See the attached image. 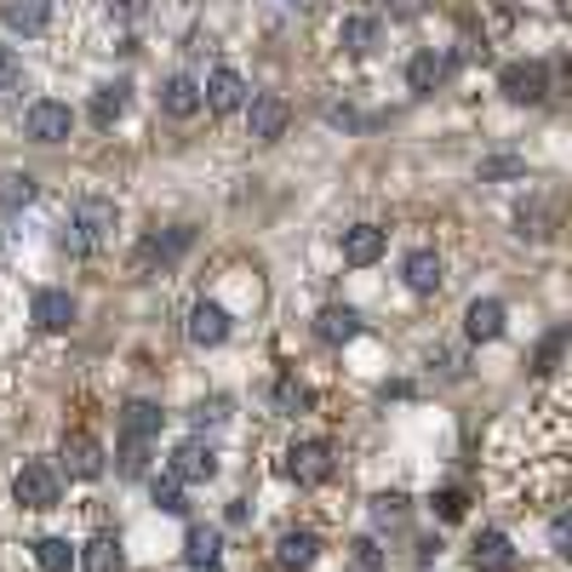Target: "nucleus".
I'll return each mask as SVG.
<instances>
[{
	"instance_id": "nucleus-1",
	"label": "nucleus",
	"mask_w": 572,
	"mask_h": 572,
	"mask_svg": "<svg viewBox=\"0 0 572 572\" xmlns=\"http://www.w3.org/2000/svg\"><path fill=\"white\" fill-rule=\"evenodd\" d=\"M115 223H121V212L110 207V200H81V207L70 212V223H63V235H58V247L75 252V258H92L115 235Z\"/></svg>"
},
{
	"instance_id": "nucleus-2",
	"label": "nucleus",
	"mask_w": 572,
	"mask_h": 572,
	"mask_svg": "<svg viewBox=\"0 0 572 572\" xmlns=\"http://www.w3.org/2000/svg\"><path fill=\"white\" fill-rule=\"evenodd\" d=\"M498 92L510 97V104H544L550 97V70L544 63H510V70L498 75Z\"/></svg>"
},
{
	"instance_id": "nucleus-3",
	"label": "nucleus",
	"mask_w": 572,
	"mask_h": 572,
	"mask_svg": "<svg viewBox=\"0 0 572 572\" xmlns=\"http://www.w3.org/2000/svg\"><path fill=\"white\" fill-rule=\"evenodd\" d=\"M70 126H75V115H70V104H58V97H41V104H29V115H23V132L35 144H63Z\"/></svg>"
},
{
	"instance_id": "nucleus-4",
	"label": "nucleus",
	"mask_w": 572,
	"mask_h": 572,
	"mask_svg": "<svg viewBox=\"0 0 572 572\" xmlns=\"http://www.w3.org/2000/svg\"><path fill=\"white\" fill-rule=\"evenodd\" d=\"M287 476L298 487H321L332 476V447L326 441H292L287 447Z\"/></svg>"
},
{
	"instance_id": "nucleus-5",
	"label": "nucleus",
	"mask_w": 572,
	"mask_h": 572,
	"mask_svg": "<svg viewBox=\"0 0 572 572\" xmlns=\"http://www.w3.org/2000/svg\"><path fill=\"white\" fill-rule=\"evenodd\" d=\"M287 121H292V110H287V97H275V92H258L247 104V132L258 144H275L287 132Z\"/></svg>"
},
{
	"instance_id": "nucleus-6",
	"label": "nucleus",
	"mask_w": 572,
	"mask_h": 572,
	"mask_svg": "<svg viewBox=\"0 0 572 572\" xmlns=\"http://www.w3.org/2000/svg\"><path fill=\"white\" fill-rule=\"evenodd\" d=\"M12 492H18L23 510H52V503H58V476H52L46 464H23Z\"/></svg>"
},
{
	"instance_id": "nucleus-7",
	"label": "nucleus",
	"mask_w": 572,
	"mask_h": 572,
	"mask_svg": "<svg viewBox=\"0 0 572 572\" xmlns=\"http://www.w3.org/2000/svg\"><path fill=\"white\" fill-rule=\"evenodd\" d=\"M247 104H252V86L235 70H212L207 75V110L212 115H235V110H247Z\"/></svg>"
},
{
	"instance_id": "nucleus-8",
	"label": "nucleus",
	"mask_w": 572,
	"mask_h": 572,
	"mask_svg": "<svg viewBox=\"0 0 572 572\" xmlns=\"http://www.w3.org/2000/svg\"><path fill=\"white\" fill-rule=\"evenodd\" d=\"M63 469H70L75 481H97L104 476V447L92 441V435H63Z\"/></svg>"
},
{
	"instance_id": "nucleus-9",
	"label": "nucleus",
	"mask_w": 572,
	"mask_h": 572,
	"mask_svg": "<svg viewBox=\"0 0 572 572\" xmlns=\"http://www.w3.org/2000/svg\"><path fill=\"white\" fill-rule=\"evenodd\" d=\"M173 476H178V481H212V476H218V453H212L207 441H184V447L173 453Z\"/></svg>"
},
{
	"instance_id": "nucleus-10",
	"label": "nucleus",
	"mask_w": 572,
	"mask_h": 572,
	"mask_svg": "<svg viewBox=\"0 0 572 572\" xmlns=\"http://www.w3.org/2000/svg\"><path fill=\"white\" fill-rule=\"evenodd\" d=\"M0 18H7V29H18V35H41L52 23V0H0Z\"/></svg>"
},
{
	"instance_id": "nucleus-11",
	"label": "nucleus",
	"mask_w": 572,
	"mask_h": 572,
	"mask_svg": "<svg viewBox=\"0 0 572 572\" xmlns=\"http://www.w3.org/2000/svg\"><path fill=\"white\" fill-rule=\"evenodd\" d=\"M200 104H207V86L189 81V75H173V81L160 86V110H166V115H178V121H189Z\"/></svg>"
},
{
	"instance_id": "nucleus-12",
	"label": "nucleus",
	"mask_w": 572,
	"mask_h": 572,
	"mask_svg": "<svg viewBox=\"0 0 572 572\" xmlns=\"http://www.w3.org/2000/svg\"><path fill=\"white\" fill-rule=\"evenodd\" d=\"M189 339H195L200 350L223 344V339H229V310H223V304H195V310H189Z\"/></svg>"
},
{
	"instance_id": "nucleus-13",
	"label": "nucleus",
	"mask_w": 572,
	"mask_h": 572,
	"mask_svg": "<svg viewBox=\"0 0 572 572\" xmlns=\"http://www.w3.org/2000/svg\"><path fill=\"white\" fill-rule=\"evenodd\" d=\"M35 321H41L46 332H70V326H75V298L58 292V287L35 292Z\"/></svg>"
},
{
	"instance_id": "nucleus-14",
	"label": "nucleus",
	"mask_w": 572,
	"mask_h": 572,
	"mask_svg": "<svg viewBox=\"0 0 572 572\" xmlns=\"http://www.w3.org/2000/svg\"><path fill=\"white\" fill-rule=\"evenodd\" d=\"M378 258H384V229L378 223L344 229V263H378Z\"/></svg>"
},
{
	"instance_id": "nucleus-15",
	"label": "nucleus",
	"mask_w": 572,
	"mask_h": 572,
	"mask_svg": "<svg viewBox=\"0 0 572 572\" xmlns=\"http://www.w3.org/2000/svg\"><path fill=\"white\" fill-rule=\"evenodd\" d=\"M315 332H321L326 344H350L355 332H361V315H355L350 304H326V310L315 315Z\"/></svg>"
},
{
	"instance_id": "nucleus-16",
	"label": "nucleus",
	"mask_w": 572,
	"mask_h": 572,
	"mask_svg": "<svg viewBox=\"0 0 572 572\" xmlns=\"http://www.w3.org/2000/svg\"><path fill=\"white\" fill-rule=\"evenodd\" d=\"M401 275H407V287H413V292H435V287L447 281V269H441V252H429V247H424V252H413V258H407V269H401Z\"/></svg>"
},
{
	"instance_id": "nucleus-17",
	"label": "nucleus",
	"mask_w": 572,
	"mask_h": 572,
	"mask_svg": "<svg viewBox=\"0 0 572 572\" xmlns=\"http://www.w3.org/2000/svg\"><path fill=\"white\" fill-rule=\"evenodd\" d=\"M447 75H453V63H447L441 52H418V58L407 63V86H413V92H435Z\"/></svg>"
},
{
	"instance_id": "nucleus-18",
	"label": "nucleus",
	"mask_w": 572,
	"mask_h": 572,
	"mask_svg": "<svg viewBox=\"0 0 572 572\" xmlns=\"http://www.w3.org/2000/svg\"><path fill=\"white\" fill-rule=\"evenodd\" d=\"M469 555H476L481 572H510V566H516V550H510V538H503V532H481Z\"/></svg>"
},
{
	"instance_id": "nucleus-19",
	"label": "nucleus",
	"mask_w": 572,
	"mask_h": 572,
	"mask_svg": "<svg viewBox=\"0 0 572 572\" xmlns=\"http://www.w3.org/2000/svg\"><path fill=\"white\" fill-rule=\"evenodd\" d=\"M81 566H86V572H126V555H121V538H110V532H97L92 544L81 550Z\"/></svg>"
},
{
	"instance_id": "nucleus-20",
	"label": "nucleus",
	"mask_w": 572,
	"mask_h": 572,
	"mask_svg": "<svg viewBox=\"0 0 572 572\" xmlns=\"http://www.w3.org/2000/svg\"><path fill=\"white\" fill-rule=\"evenodd\" d=\"M121 429H126V441H149V435H160V407L155 401H126Z\"/></svg>"
},
{
	"instance_id": "nucleus-21",
	"label": "nucleus",
	"mask_w": 572,
	"mask_h": 572,
	"mask_svg": "<svg viewBox=\"0 0 572 572\" xmlns=\"http://www.w3.org/2000/svg\"><path fill=\"white\" fill-rule=\"evenodd\" d=\"M315 550H321V538L315 532H281V544H275V566H310L315 561Z\"/></svg>"
},
{
	"instance_id": "nucleus-22",
	"label": "nucleus",
	"mask_w": 572,
	"mask_h": 572,
	"mask_svg": "<svg viewBox=\"0 0 572 572\" xmlns=\"http://www.w3.org/2000/svg\"><path fill=\"white\" fill-rule=\"evenodd\" d=\"M464 326H469V339H498V332H503V304H498V298H476L469 315H464Z\"/></svg>"
},
{
	"instance_id": "nucleus-23",
	"label": "nucleus",
	"mask_w": 572,
	"mask_h": 572,
	"mask_svg": "<svg viewBox=\"0 0 572 572\" xmlns=\"http://www.w3.org/2000/svg\"><path fill=\"white\" fill-rule=\"evenodd\" d=\"M339 46L355 52V58L373 52V46H378V18H344V23H339Z\"/></svg>"
},
{
	"instance_id": "nucleus-24",
	"label": "nucleus",
	"mask_w": 572,
	"mask_h": 572,
	"mask_svg": "<svg viewBox=\"0 0 572 572\" xmlns=\"http://www.w3.org/2000/svg\"><path fill=\"white\" fill-rule=\"evenodd\" d=\"M121 115H126V86H121V81L97 86V92H92V121H97V126H115Z\"/></svg>"
},
{
	"instance_id": "nucleus-25",
	"label": "nucleus",
	"mask_w": 572,
	"mask_h": 572,
	"mask_svg": "<svg viewBox=\"0 0 572 572\" xmlns=\"http://www.w3.org/2000/svg\"><path fill=\"white\" fill-rule=\"evenodd\" d=\"M189 241H195L189 229H173V235H166V241L155 235V241L138 252V263H173V258H184V252H189Z\"/></svg>"
},
{
	"instance_id": "nucleus-26",
	"label": "nucleus",
	"mask_w": 572,
	"mask_h": 572,
	"mask_svg": "<svg viewBox=\"0 0 572 572\" xmlns=\"http://www.w3.org/2000/svg\"><path fill=\"white\" fill-rule=\"evenodd\" d=\"M18 92H23V58L12 46H0V110L18 104Z\"/></svg>"
},
{
	"instance_id": "nucleus-27",
	"label": "nucleus",
	"mask_w": 572,
	"mask_h": 572,
	"mask_svg": "<svg viewBox=\"0 0 572 572\" xmlns=\"http://www.w3.org/2000/svg\"><path fill=\"white\" fill-rule=\"evenodd\" d=\"M35 566H41V572H70V566H75L70 538H41V544H35Z\"/></svg>"
},
{
	"instance_id": "nucleus-28",
	"label": "nucleus",
	"mask_w": 572,
	"mask_h": 572,
	"mask_svg": "<svg viewBox=\"0 0 572 572\" xmlns=\"http://www.w3.org/2000/svg\"><path fill=\"white\" fill-rule=\"evenodd\" d=\"M29 200H35V178L29 173H0V207L18 212V207H29Z\"/></svg>"
},
{
	"instance_id": "nucleus-29",
	"label": "nucleus",
	"mask_w": 572,
	"mask_h": 572,
	"mask_svg": "<svg viewBox=\"0 0 572 572\" xmlns=\"http://www.w3.org/2000/svg\"><path fill=\"white\" fill-rule=\"evenodd\" d=\"M184 555H189V566H212V561H218V532H212V527H189Z\"/></svg>"
},
{
	"instance_id": "nucleus-30",
	"label": "nucleus",
	"mask_w": 572,
	"mask_h": 572,
	"mask_svg": "<svg viewBox=\"0 0 572 572\" xmlns=\"http://www.w3.org/2000/svg\"><path fill=\"white\" fill-rule=\"evenodd\" d=\"M155 503H160L166 516H184V510H189V503H184V481H178V476L155 481Z\"/></svg>"
},
{
	"instance_id": "nucleus-31",
	"label": "nucleus",
	"mask_w": 572,
	"mask_h": 572,
	"mask_svg": "<svg viewBox=\"0 0 572 572\" xmlns=\"http://www.w3.org/2000/svg\"><path fill=\"white\" fill-rule=\"evenodd\" d=\"M527 166L516 160V155H492V160H481V184H498V178H521Z\"/></svg>"
},
{
	"instance_id": "nucleus-32",
	"label": "nucleus",
	"mask_w": 572,
	"mask_h": 572,
	"mask_svg": "<svg viewBox=\"0 0 572 572\" xmlns=\"http://www.w3.org/2000/svg\"><path fill=\"white\" fill-rule=\"evenodd\" d=\"M275 407H281V413H304V407H310V389L292 384V378H281V384H275Z\"/></svg>"
},
{
	"instance_id": "nucleus-33",
	"label": "nucleus",
	"mask_w": 572,
	"mask_h": 572,
	"mask_svg": "<svg viewBox=\"0 0 572 572\" xmlns=\"http://www.w3.org/2000/svg\"><path fill=\"white\" fill-rule=\"evenodd\" d=\"M373 516L378 521H407V498H401V492H378L373 498Z\"/></svg>"
},
{
	"instance_id": "nucleus-34",
	"label": "nucleus",
	"mask_w": 572,
	"mask_h": 572,
	"mask_svg": "<svg viewBox=\"0 0 572 572\" xmlns=\"http://www.w3.org/2000/svg\"><path fill=\"white\" fill-rule=\"evenodd\" d=\"M350 550H355V566H361V572H378V566H384V550H378V538H355Z\"/></svg>"
},
{
	"instance_id": "nucleus-35",
	"label": "nucleus",
	"mask_w": 572,
	"mask_h": 572,
	"mask_svg": "<svg viewBox=\"0 0 572 572\" xmlns=\"http://www.w3.org/2000/svg\"><path fill=\"white\" fill-rule=\"evenodd\" d=\"M550 544H555V555L572 561V516H555V521H550Z\"/></svg>"
},
{
	"instance_id": "nucleus-36",
	"label": "nucleus",
	"mask_w": 572,
	"mask_h": 572,
	"mask_svg": "<svg viewBox=\"0 0 572 572\" xmlns=\"http://www.w3.org/2000/svg\"><path fill=\"white\" fill-rule=\"evenodd\" d=\"M149 12V0H110V18H121V23H138Z\"/></svg>"
},
{
	"instance_id": "nucleus-37",
	"label": "nucleus",
	"mask_w": 572,
	"mask_h": 572,
	"mask_svg": "<svg viewBox=\"0 0 572 572\" xmlns=\"http://www.w3.org/2000/svg\"><path fill=\"white\" fill-rule=\"evenodd\" d=\"M424 0H389V18H418Z\"/></svg>"
},
{
	"instance_id": "nucleus-38",
	"label": "nucleus",
	"mask_w": 572,
	"mask_h": 572,
	"mask_svg": "<svg viewBox=\"0 0 572 572\" xmlns=\"http://www.w3.org/2000/svg\"><path fill=\"white\" fill-rule=\"evenodd\" d=\"M441 516H447V521L464 516V498H458V492H441Z\"/></svg>"
},
{
	"instance_id": "nucleus-39",
	"label": "nucleus",
	"mask_w": 572,
	"mask_h": 572,
	"mask_svg": "<svg viewBox=\"0 0 572 572\" xmlns=\"http://www.w3.org/2000/svg\"><path fill=\"white\" fill-rule=\"evenodd\" d=\"M555 86H561V97H572V63H566V70L555 75Z\"/></svg>"
},
{
	"instance_id": "nucleus-40",
	"label": "nucleus",
	"mask_w": 572,
	"mask_h": 572,
	"mask_svg": "<svg viewBox=\"0 0 572 572\" xmlns=\"http://www.w3.org/2000/svg\"><path fill=\"white\" fill-rule=\"evenodd\" d=\"M561 18H572V0H561Z\"/></svg>"
},
{
	"instance_id": "nucleus-41",
	"label": "nucleus",
	"mask_w": 572,
	"mask_h": 572,
	"mask_svg": "<svg viewBox=\"0 0 572 572\" xmlns=\"http://www.w3.org/2000/svg\"><path fill=\"white\" fill-rule=\"evenodd\" d=\"M189 572H218V561H212V566H189Z\"/></svg>"
}]
</instances>
